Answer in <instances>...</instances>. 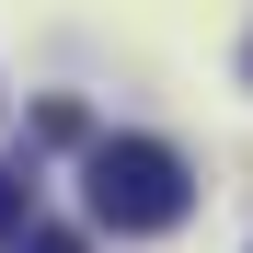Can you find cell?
I'll use <instances>...</instances> for the list:
<instances>
[{
	"instance_id": "6da1fadb",
	"label": "cell",
	"mask_w": 253,
	"mask_h": 253,
	"mask_svg": "<svg viewBox=\"0 0 253 253\" xmlns=\"http://www.w3.org/2000/svg\"><path fill=\"white\" fill-rule=\"evenodd\" d=\"M81 207H92L104 230L150 242V230H173L196 207V173H184L173 138H81Z\"/></svg>"
},
{
	"instance_id": "7a4b0ae2",
	"label": "cell",
	"mask_w": 253,
	"mask_h": 253,
	"mask_svg": "<svg viewBox=\"0 0 253 253\" xmlns=\"http://www.w3.org/2000/svg\"><path fill=\"white\" fill-rule=\"evenodd\" d=\"M35 138H46V150H81V138H92V115H81L69 92H46V104H35Z\"/></svg>"
},
{
	"instance_id": "3957f363",
	"label": "cell",
	"mask_w": 253,
	"mask_h": 253,
	"mask_svg": "<svg viewBox=\"0 0 253 253\" xmlns=\"http://www.w3.org/2000/svg\"><path fill=\"white\" fill-rule=\"evenodd\" d=\"M12 253H92V242H81V230H58V219H23V230H12Z\"/></svg>"
},
{
	"instance_id": "277c9868",
	"label": "cell",
	"mask_w": 253,
	"mask_h": 253,
	"mask_svg": "<svg viewBox=\"0 0 253 253\" xmlns=\"http://www.w3.org/2000/svg\"><path fill=\"white\" fill-rule=\"evenodd\" d=\"M35 219V196H23V173H0V253H12V230Z\"/></svg>"
}]
</instances>
